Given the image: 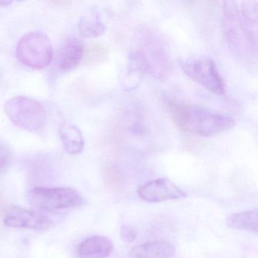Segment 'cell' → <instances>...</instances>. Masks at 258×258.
Here are the masks:
<instances>
[{"label":"cell","instance_id":"obj_1","mask_svg":"<svg viewBox=\"0 0 258 258\" xmlns=\"http://www.w3.org/2000/svg\"><path fill=\"white\" fill-rule=\"evenodd\" d=\"M169 107L176 126L187 134L209 137L226 132L235 126L231 117L200 107L174 102H170Z\"/></svg>","mask_w":258,"mask_h":258},{"label":"cell","instance_id":"obj_16","mask_svg":"<svg viewBox=\"0 0 258 258\" xmlns=\"http://www.w3.org/2000/svg\"><path fill=\"white\" fill-rule=\"evenodd\" d=\"M120 236L125 242L132 243L137 239V232L132 226L123 225L120 229Z\"/></svg>","mask_w":258,"mask_h":258},{"label":"cell","instance_id":"obj_8","mask_svg":"<svg viewBox=\"0 0 258 258\" xmlns=\"http://www.w3.org/2000/svg\"><path fill=\"white\" fill-rule=\"evenodd\" d=\"M84 46L79 39L69 37L64 40L57 52L55 64L63 71L72 70L83 59Z\"/></svg>","mask_w":258,"mask_h":258},{"label":"cell","instance_id":"obj_9","mask_svg":"<svg viewBox=\"0 0 258 258\" xmlns=\"http://www.w3.org/2000/svg\"><path fill=\"white\" fill-rule=\"evenodd\" d=\"M113 249L111 239L103 235H93L81 242L78 254L81 258H106L112 253Z\"/></svg>","mask_w":258,"mask_h":258},{"label":"cell","instance_id":"obj_12","mask_svg":"<svg viewBox=\"0 0 258 258\" xmlns=\"http://www.w3.org/2000/svg\"><path fill=\"white\" fill-rule=\"evenodd\" d=\"M105 25L100 13L96 10L87 12L79 22V31L85 38H95L105 32Z\"/></svg>","mask_w":258,"mask_h":258},{"label":"cell","instance_id":"obj_13","mask_svg":"<svg viewBox=\"0 0 258 258\" xmlns=\"http://www.w3.org/2000/svg\"><path fill=\"white\" fill-rule=\"evenodd\" d=\"M258 213L256 210L232 214L226 220L229 227L238 230L257 233Z\"/></svg>","mask_w":258,"mask_h":258},{"label":"cell","instance_id":"obj_3","mask_svg":"<svg viewBox=\"0 0 258 258\" xmlns=\"http://www.w3.org/2000/svg\"><path fill=\"white\" fill-rule=\"evenodd\" d=\"M28 199L33 207L48 213L56 210L78 208L84 203V198L78 190L71 187H35L30 190Z\"/></svg>","mask_w":258,"mask_h":258},{"label":"cell","instance_id":"obj_2","mask_svg":"<svg viewBox=\"0 0 258 258\" xmlns=\"http://www.w3.org/2000/svg\"><path fill=\"white\" fill-rule=\"evenodd\" d=\"M5 111L9 118L20 129L36 132L42 129L47 119L43 104L26 96H16L6 104Z\"/></svg>","mask_w":258,"mask_h":258},{"label":"cell","instance_id":"obj_7","mask_svg":"<svg viewBox=\"0 0 258 258\" xmlns=\"http://www.w3.org/2000/svg\"><path fill=\"white\" fill-rule=\"evenodd\" d=\"M138 195L145 202L151 203L176 200L185 197V193L167 178H158L141 185Z\"/></svg>","mask_w":258,"mask_h":258},{"label":"cell","instance_id":"obj_6","mask_svg":"<svg viewBox=\"0 0 258 258\" xmlns=\"http://www.w3.org/2000/svg\"><path fill=\"white\" fill-rule=\"evenodd\" d=\"M54 220L48 212L34 211L13 206L4 220L9 227L45 229L53 224Z\"/></svg>","mask_w":258,"mask_h":258},{"label":"cell","instance_id":"obj_14","mask_svg":"<svg viewBox=\"0 0 258 258\" xmlns=\"http://www.w3.org/2000/svg\"><path fill=\"white\" fill-rule=\"evenodd\" d=\"M110 49L105 43L92 42L84 49V64L87 66H96L102 64L109 56Z\"/></svg>","mask_w":258,"mask_h":258},{"label":"cell","instance_id":"obj_10","mask_svg":"<svg viewBox=\"0 0 258 258\" xmlns=\"http://www.w3.org/2000/svg\"><path fill=\"white\" fill-rule=\"evenodd\" d=\"M176 249L167 241H154L143 243L133 247L130 251L131 258H170Z\"/></svg>","mask_w":258,"mask_h":258},{"label":"cell","instance_id":"obj_17","mask_svg":"<svg viewBox=\"0 0 258 258\" xmlns=\"http://www.w3.org/2000/svg\"><path fill=\"white\" fill-rule=\"evenodd\" d=\"M12 4H13V1H8V0L5 1V0H4V1H0V7H9V6L11 5Z\"/></svg>","mask_w":258,"mask_h":258},{"label":"cell","instance_id":"obj_15","mask_svg":"<svg viewBox=\"0 0 258 258\" xmlns=\"http://www.w3.org/2000/svg\"><path fill=\"white\" fill-rule=\"evenodd\" d=\"M13 162V155L7 146L0 144V176L6 173Z\"/></svg>","mask_w":258,"mask_h":258},{"label":"cell","instance_id":"obj_5","mask_svg":"<svg viewBox=\"0 0 258 258\" xmlns=\"http://www.w3.org/2000/svg\"><path fill=\"white\" fill-rule=\"evenodd\" d=\"M181 68L190 79L200 84L208 91L218 96L224 94V82L212 59L186 60L181 64Z\"/></svg>","mask_w":258,"mask_h":258},{"label":"cell","instance_id":"obj_11","mask_svg":"<svg viewBox=\"0 0 258 258\" xmlns=\"http://www.w3.org/2000/svg\"><path fill=\"white\" fill-rule=\"evenodd\" d=\"M60 138L68 153L78 155L84 147V140L79 128L72 123H64L59 129Z\"/></svg>","mask_w":258,"mask_h":258},{"label":"cell","instance_id":"obj_4","mask_svg":"<svg viewBox=\"0 0 258 258\" xmlns=\"http://www.w3.org/2000/svg\"><path fill=\"white\" fill-rule=\"evenodd\" d=\"M16 55L25 66L35 69H43L52 61V43L43 33H29L18 43Z\"/></svg>","mask_w":258,"mask_h":258}]
</instances>
